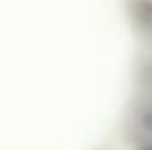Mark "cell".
Wrapping results in <instances>:
<instances>
[{"label": "cell", "mask_w": 152, "mask_h": 150, "mask_svg": "<svg viewBox=\"0 0 152 150\" xmlns=\"http://www.w3.org/2000/svg\"><path fill=\"white\" fill-rule=\"evenodd\" d=\"M131 14L142 36L152 42V0H133Z\"/></svg>", "instance_id": "obj_1"}, {"label": "cell", "mask_w": 152, "mask_h": 150, "mask_svg": "<svg viewBox=\"0 0 152 150\" xmlns=\"http://www.w3.org/2000/svg\"><path fill=\"white\" fill-rule=\"evenodd\" d=\"M142 150H152V143H149V145H145V147H143Z\"/></svg>", "instance_id": "obj_2"}]
</instances>
